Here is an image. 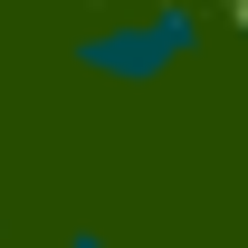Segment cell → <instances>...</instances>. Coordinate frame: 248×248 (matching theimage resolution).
<instances>
[{
  "instance_id": "obj_1",
  "label": "cell",
  "mask_w": 248,
  "mask_h": 248,
  "mask_svg": "<svg viewBox=\"0 0 248 248\" xmlns=\"http://www.w3.org/2000/svg\"><path fill=\"white\" fill-rule=\"evenodd\" d=\"M191 38H201V19H191V10H143V19H105L77 58H86L105 86H153L172 58H191Z\"/></svg>"
},
{
  "instance_id": "obj_3",
  "label": "cell",
  "mask_w": 248,
  "mask_h": 248,
  "mask_svg": "<svg viewBox=\"0 0 248 248\" xmlns=\"http://www.w3.org/2000/svg\"><path fill=\"white\" fill-rule=\"evenodd\" d=\"M0 239H10V219H0Z\"/></svg>"
},
{
  "instance_id": "obj_2",
  "label": "cell",
  "mask_w": 248,
  "mask_h": 248,
  "mask_svg": "<svg viewBox=\"0 0 248 248\" xmlns=\"http://www.w3.org/2000/svg\"><path fill=\"white\" fill-rule=\"evenodd\" d=\"M67 248H115V239H95V229H67Z\"/></svg>"
}]
</instances>
